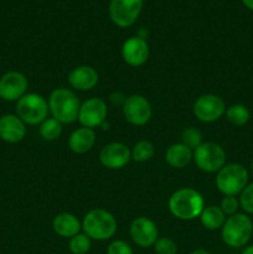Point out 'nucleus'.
<instances>
[{"label":"nucleus","instance_id":"nucleus-8","mask_svg":"<svg viewBox=\"0 0 253 254\" xmlns=\"http://www.w3.org/2000/svg\"><path fill=\"white\" fill-rule=\"evenodd\" d=\"M192 112L197 121L202 123H213L225 116L226 103L217 94H202L193 102Z\"/></svg>","mask_w":253,"mask_h":254},{"label":"nucleus","instance_id":"nucleus-3","mask_svg":"<svg viewBox=\"0 0 253 254\" xmlns=\"http://www.w3.org/2000/svg\"><path fill=\"white\" fill-rule=\"evenodd\" d=\"M118 230L116 217L104 208H93L82 220V232L92 241H108L114 237Z\"/></svg>","mask_w":253,"mask_h":254},{"label":"nucleus","instance_id":"nucleus-11","mask_svg":"<svg viewBox=\"0 0 253 254\" xmlns=\"http://www.w3.org/2000/svg\"><path fill=\"white\" fill-rule=\"evenodd\" d=\"M29 81L20 71H7L0 77V98L5 102H15L27 93Z\"/></svg>","mask_w":253,"mask_h":254},{"label":"nucleus","instance_id":"nucleus-17","mask_svg":"<svg viewBox=\"0 0 253 254\" xmlns=\"http://www.w3.org/2000/svg\"><path fill=\"white\" fill-rule=\"evenodd\" d=\"M98 81V72L88 64H81V66L74 67L68 74V84L74 91H91L97 86Z\"/></svg>","mask_w":253,"mask_h":254},{"label":"nucleus","instance_id":"nucleus-4","mask_svg":"<svg viewBox=\"0 0 253 254\" xmlns=\"http://www.w3.org/2000/svg\"><path fill=\"white\" fill-rule=\"evenodd\" d=\"M253 236V221L245 212L226 218L221 228V240L231 248H245Z\"/></svg>","mask_w":253,"mask_h":254},{"label":"nucleus","instance_id":"nucleus-22","mask_svg":"<svg viewBox=\"0 0 253 254\" xmlns=\"http://www.w3.org/2000/svg\"><path fill=\"white\" fill-rule=\"evenodd\" d=\"M226 119L233 127H245L251 119V111L242 103H236L226 108Z\"/></svg>","mask_w":253,"mask_h":254},{"label":"nucleus","instance_id":"nucleus-21","mask_svg":"<svg viewBox=\"0 0 253 254\" xmlns=\"http://www.w3.org/2000/svg\"><path fill=\"white\" fill-rule=\"evenodd\" d=\"M198 218H200L201 225H202L206 230L217 231L222 228L223 223L226 222L227 216L222 212L220 206L210 205L205 206V208L202 210V212H201L200 217Z\"/></svg>","mask_w":253,"mask_h":254},{"label":"nucleus","instance_id":"nucleus-20","mask_svg":"<svg viewBox=\"0 0 253 254\" xmlns=\"http://www.w3.org/2000/svg\"><path fill=\"white\" fill-rule=\"evenodd\" d=\"M193 151L183 143L171 144L165 151V161L174 169H184L192 161Z\"/></svg>","mask_w":253,"mask_h":254},{"label":"nucleus","instance_id":"nucleus-25","mask_svg":"<svg viewBox=\"0 0 253 254\" xmlns=\"http://www.w3.org/2000/svg\"><path fill=\"white\" fill-rule=\"evenodd\" d=\"M92 240L83 232H79L74 237L69 238L68 250L72 254H87L91 251Z\"/></svg>","mask_w":253,"mask_h":254},{"label":"nucleus","instance_id":"nucleus-34","mask_svg":"<svg viewBox=\"0 0 253 254\" xmlns=\"http://www.w3.org/2000/svg\"><path fill=\"white\" fill-rule=\"evenodd\" d=\"M251 173H252V175H253V161H252V164H251Z\"/></svg>","mask_w":253,"mask_h":254},{"label":"nucleus","instance_id":"nucleus-29","mask_svg":"<svg viewBox=\"0 0 253 254\" xmlns=\"http://www.w3.org/2000/svg\"><path fill=\"white\" fill-rule=\"evenodd\" d=\"M220 208L227 217L236 215L240 210V200L237 196H223L220 202Z\"/></svg>","mask_w":253,"mask_h":254},{"label":"nucleus","instance_id":"nucleus-12","mask_svg":"<svg viewBox=\"0 0 253 254\" xmlns=\"http://www.w3.org/2000/svg\"><path fill=\"white\" fill-rule=\"evenodd\" d=\"M108 116V108L104 99L92 97L81 103L78 113V122L81 127L94 129L101 127Z\"/></svg>","mask_w":253,"mask_h":254},{"label":"nucleus","instance_id":"nucleus-28","mask_svg":"<svg viewBox=\"0 0 253 254\" xmlns=\"http://www.w3.org/2000/svg\"><path fill=\"white\" fill-rule=\"evenodd\" d=\"M153 247L155 254H178V245L170 237L158 238Z\"/></svg>","mask_w":253,"mask_h":254},{"label":"nucleus","instance_id":"nucleus-1","mask_svg":"<svg viewBox=\"0 0 253 254\" xmlns=\"http://www.w3.org/2000/svg\"><path fill=\"white\" fill-rule=\"evenodd\" d=\"M168 207L171 215L178 220L192 221L200 217L205 208V200L195 189L181 188L171 193Z\"/></svg>","mask_w":253,"mask_h":254},{"label":"nucleus","instance_id":"nucleus-9","mask_svg":"<svg viewBox=\"0 0 253 254\" xmlns=\"http://www.w3.org/2000/svg\"><path fill=\"white\" fill-rule=\"evenodd\" d=\"M143 10V0H111L109 17L118 27H129L138 20Z\"/></svg>","mask_w":253,"mask_h":254},{"label":"nucleus","instance_id":"nucleus-30","mask_svg":"<svg viewBox=\"0 0 253 254\" xmlns=\"http://www.w3.org/2000/svg\"><path fill=\"white\" fill-rule=\"evenodd\" d=\"M107 254H134L133 248L123 240L112 241L107 247Z\"/></svg>","mask_w":253,"mask_h":254},{"label":"nucleus","instance_id":"nucleus-33","mask_svg":"<svg viewBox=\"0 0 253 254\" xmlns=\"http://www.w3.org/2000/svg\"><path fill=\"white\" fill-rule=\"evenodd\" d=\"M190 254H211L207 250H203V248H197V250H193Z\"/></svg>","mask_w":253,"mask_h":254},{"label":"nucleus","instance_id":"nucleus-6","mask_svg":"<svg viewBox=\"0 0 253 254\" xmlns=\"http://www.w3.org/2000/svg\"><path fill=\"white\" fill-rule=\"evenodd\" d=\"M15 114L26 126H40L45 119L49 118L47 99L39 93H26L16 102Z\"/></svg>","mask_w":253,"mask_h":254},{"label":"nucleus","instance_id":"nucleus-7","mask_svg":"<svg viewBox=\"0 0 253 254\" xmlns=\"http://www.w3.org/2000/svg\"><path fill=\"white\" fill-rule=\"evenodd\" d=\"M226 159L225 149L213 141H203L193 150V163L203 173L217 174L226 165Z\"/></svg>","mask_w":253,"mask_h":254},{"label":"nucleus","instance_id":"nucleus-13","mask_svg":"<svg viewBox=\"0 0 253 254\" xmlns=\"http://www.w3.org/2000/svg\"><path fill=\"white\" fill-rule=\"evenodd\" d=\"M129 235L131 241L140 248L153 247L159 238L156 223L148 217H136L129 226Z\"/></svg>","mask_w":253,"mask_h":254},{"label":"nucleus","instance_id":"nucleus-16","mask_svg":"<svg viewBox=\"0 0 253 254\" xmlns=\"http://www.w3.org/2000/svg\"><path fill=\"white\" fill-rule=\"evenodd\" d=\"M26 136V124L16 114L0 117V139L7 144H17Z\"/></svg>","mask_w":253,"mask_h":254},{"label":"nucleus","instance_id":"nucleus-19","mask_svg":"<svg viewBox=\"0 0 253 254\" xmlns=\"http://www.w3.org/2000/svg\"><path fill=\"white\" fill-rule=\"evenodd\" d=\"M52 230L60 237L69 240L82 231V221H79L73 213H59L52 221Z\"/></svg>","mask_w":253,"mask_h":254},{"label":"nucleus","instance_id":"nucleus-27","mask_svg":"<svg viewBox=\"0 0 253 254\" xmlns=\"http://www.w3.org/2000/svg\"><path fill=\"white\" fill-rule=\"evenodd\" d=\"M240 207L243 212L248 216H253V183H248V185L243 189L240 193Z\"/></svg>","mask_w":253,"mask_h":254},{"label":"nucleus","instance_id":"nucleus-2","mask_svg":"<svg viewBox=\"0 0 253 254\" xmlns=\"http://www.w3.org/2000/svg\"><path fill=\"white\" fill-rule=\"evenodd\" d=\"M47 103L52 118L61 124H72L78 121L81 102L72 89L66 87L55 88L50 94Z\"/></svg>","mask_w":253,"mask_h":254},{"label":"nucleus","instance_id":"nucleus-31","mask_svg":"<svg viewBox=\"0 0 253 254\" xmlns=\"http://www.w3.org/2000/svg\"><path fill=\"white\" fill-rule=\"evenodd\" d=\"M241 254H253V245H247L242 250Z\"/></svg>","mask_w":253,"mask_h":254},{"label":"nucleus","instance_id":"nucleus-10","mask_svg":"<svg viewBox=\"0 0 253 254\" xmlns=\"http://www.w3.org/2000/svg\"><path fill=\"white\" fill-rule=\"evenodd\" d=\"M122 111L126 121L135 127H143L148 124L153 116L150 102L141 94H131L126 97L122 106Z\"/></svg>","mask_w":253,"mask_h":254},{"label":"nucleus","instance_id":"nucleus-26","mask_svg":"<svg viewBox=\"0 0 253 254\" xmlns=\"http://www.w3.org/2000/svg\"><path fill=\"white\" fill-rule=\"evenodd\" d=\"M180 143H183L184 145H186L193 151L203 143L202 133L197 128H195V127H188V128H185L181 131Z\"/></svg>","mask_w":253,"mask_h":254},{"label":"nucleus","instance_id":"nucleus-32","mask_svg":"<svg viewBox=\"0 0 253 254\" xmlns=\"http://www.w3.org/2000/svg\"><path fill=\"white\" fill-rule=\"evenodd\" d=\"M242 4L245 5L247 9L252 10L253 11V0H242Z\"/></svg>","mask_w":253,"mask_h":254},{"label":"nucleus","instance_id":"nucleus-23","mask_svg":"<svg viewBox=\"0 0 253 254\" xmlns=\"http://www.w3.org/2000/svg\"><path fill=\"white\" fill-rule=\"evenodd\" d=\"M131 151V160L136 161V163H146L150 160L155 153V148L154 144L150 140L146 139H141V140L136 141L134 144L133 148L130 149Z\"/></svg>","mask_w":253,"mask_h":254},{"label":"nucleus","instance_id":"nucleus-18","mask_svg":"<svg viewBox=\"0 0 253 254\" xmlns=\"http://www.w3.org/2000/svg\"><path fill=\"white\" fill-rule=\"evenodd\" d=\"M97 135L94 129L91 128H77L69 134L68 138V148L72 153L78 154H86L88 151H91L92 149L96 145Z\"/></svg>","mask_w":253,"mask_h":254},{"label":"nucleus","instance_id":"nucleus-14","mask_svg":"<svg viewBox=\"0 0 253 254\" xmlns=\"http://www.w3.org/2000/svg\"><path fill=\"white\" fill-rule=\"evenodd\" d=\"M130 149L121 141L107 144L99 151V163L109 170H119V169L126 168L130 163Z\"/></svg>","mask_w":253,"mask_h":254},{"label":"nucleus","instance_id":"nucleus-5","mask_svg":"<svg viewBox=\"0 0 253 254\" xmlns=\"http://www.w3.org/2000/svg\"><path fill=\"white\" fill-rule=\"evenodd\" d=\"M248 183L250 174L242 164H226L216 174V188L223 196H238Z\"/></svg>","mask_w":253,"mask_h":254},{"label":"nucleus","instance_id":"nucleus-24","mask_svg":"<svg viewBox=\"0 0 253 254\" xmlns=\"http://www.w3.org/2000/svg\"><path fill=\"white\" fill-rule=\"evenodd\" d=\"M62 126L63 124L60 123L55 118H47L40 124L39 133L41 138L46 141H54L59 139L62 134Z\"/></svg>","mask_w":253,"mask_h":254},{"label":"nucleus","instance_id":"nucleus-15","mask_svg":"<svg viewBox=\"0 0 253 254\" xmlns=\"http://www.w3.org/2000/svg\"><path fill=\"white\" fill-rule=\"evenodd\" d=\"M122 59L128 66L140 67L146 64L150 55L149 45L145 39L139 36H131L122 45Z\"/></svg>","mask_w":253,"mask_h":254}]
</instances>
